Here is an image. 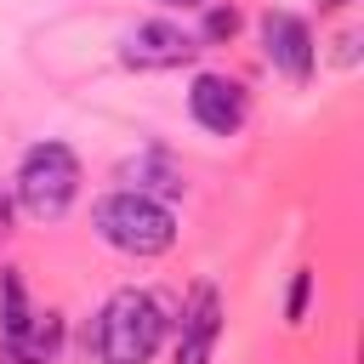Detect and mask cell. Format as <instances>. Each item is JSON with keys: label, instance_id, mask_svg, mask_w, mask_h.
Returning <instances> with one entry per match:
<instances>
[{"label": "cell", "instance_id": "1", "mask_svg": "<svg viewBox=\"0 0 364 364\" xmlns=\"http://www.w3.org/2000/svg\"><path fill=\"white\" fill-rule=\"evenodd\" d=\"M165 336V307L148 290H114L85 330V347H97L102 364H148Z\"/></svg>", "mask_w": 364, "mask_h": 364}, {"label": "cell", "instance_id": "2", "mask_svg": "<svg viewBox=\"0 0 364 364\" xmlns=\"http://www.w3.org/2000/svg\"><path fill=\"white\" fill-rule=\"evenodd\" d=\"M91 228H97L102 245H114L125 256H165L176 245V216L154 193H136V188H119V193L97 199Z\"/></svg>", "mask_w": 364, "mask_h": 364}, {"label": "cell", "instance_id": "3", "mask_svg": "<svg viewBox=\"0 0 364 364\" xmlns=\"http://www.w3.org/2000/svg\"><path fill=\"white\" fill-rule=\"evenodd\" d=\"M80 193V159L68 142H34L17 165V205L34 222H57Z\"/></svg>", "mask_w": 364, "mask_h": 364}, {"label": "cell", "instance_id": "4", "mask_svg": "<svg viewBox=\"0 0 364 364\" xmlns=\"http://www.w3.org/2000/svg\"><path fill=\"white\" fill-rule=\"evenodd\" d=\"M131 68H182L199 57V40L182 34L176 23H136L125 34V51H119Z\"/></svg>", "mask_w": 364, "mask_h": 364}, {"label": "cell", "instance_id": "5", "mask_svg": "<svg viewBox=\"0 0 364 364\" xmlns=\"http://www.w3.org/2000/svg\"><path fill=\"white\" fill-rule=\"evenodd\" d=\"M262 51H267V63L279 68V74H290V80H307L313 74V34H307V23L296 17V11H267L262 17Z\"/></svg>", "mask_w": 364, "mask_h": 364}, {"label": "cell", "instance_id": "6", "mask_svg": "<svg viewBox=\"0 0 364 364\" xmlns=\"http://www.w3.org/2000/svg\"><path fill=\"white\" fill-rule=\"evenodd\" d=\"M188 108H193V119H199L210 136H233V131L245 125V91H239L228 74H199V80L188 85Z\"/></svg>", "mask_w": 364, "mask_h": 364}, {"label": "cell", "instance_id": "7", "mask_svg": "<svg viewBox=\"0 0 364 364\" xmlns=\"http://www.w3.org/2000/svg\"><path fill=\"white\" fill-rule=\"evenodd\" d=\"M216 336H222V301L210 284L193 290L188 313H182V336H176V364H210L216 353Z\"/></svg>", "mask_w": 364, "mask_h": 364}, {"label": "cell", "instance_id": "8", "mask_svg": "<svg viewBox=\"0 0 364 364\" xmlns=\"http://www.w3.org/2000/svg\"><path fill=\"white\" fill-rule=\"evenodd\" d=\"M63 347V313H34L23 336L6 347V364H51Z\"/></svg>", "mask_w": 364, "mask_h": 364}, {"label": "cell", "instance_id": "9", "mask_svg": "<svg viewBox=\"0 0 364 364\" xmlns=\"http://www.w3.org/2000/svg\"><path fill=\"white\" fill-rule=\"evenodd\" d=\"M0 296H6V307H0V341L11 347V341L23 336V324L34 318V313H28V301H23V279H17V267H6V273H0Z\"/></svg>", "mask_w": 364, "mask_h": 364}, {"label": "cell", "instance_id": "10", "mask_svg": "<svg viewBox=\"0 0 364 364\" xmlns=\"http://www.w3.org/2000/svg\"><path fill=\"white\" fill-rule=\"evenodd\" d=\"M131 176H136V193H148V188H159V193H171V199L182 193V176H176L165 159H136Z\"/></svg>", "mask_w": 364, "mask_h": 364}, {"label": "cell", "instance_id": "11", "mask_svg": "<svg viewBox=\"0 0 364 364\" xmlns=\"http://www.w3.org/2000/svg\"><path fill=\"white\" fill-rule=\"evenodd\" d=\"M307 296H313V273L301 267V273L290 279V301H284V318H290V324H301V313H307Z\"/></svg>", "mask_w": 364, "mask_h": 364}, {"label": "cell", "instance_id": "12", "mask_svg": "<svg viewBox=\"0 0 364 364\" xmlns=\"http://www.w3.org/2000/svg\"><path fill=\"white\" fill-rule=\"evenodd\" d=\"M233 34H239V11L233 6H216L205 17V40H233Z\"/></svg>", "mask_w": 364, "mask_h": 364}, {"label": "cell", "instance_id": "13", "mask_svg": "<svg viewBox=\"0 0 364 364\" xmlns=\"http://www.w3.org/2000/svg\"><path fill=\"white\" fill-rule=\"evenodd\" d=\"M159 6H205V0H159Z\"/></svg>", "mask_w": 364, "mask_h": 364}, {"label": "cell", "instance_id": "14", "mask_svg": "<svg viewBox=\"0 0 364 364\" xmlns=\"http://www.w3.org/2000/svg\"><path fill=\"white\" fill-rule=\"evenodd\" d=\"M318 6H324V11H336V6H347V0H318Z\"/></svg>", "mask_w": 364, "mask_h": 364}, {"label": "cell", "instance_id": "15", "mask_svg": "<svg viewBox=\"0 0 364 364\" xmlns=\"http://www.w3.org/2000/svg\"><path fill=\"white\" fill-rule=\"evenodd\" d=\"M6 216H11V210H6V199H0V228H6Z\"/></svg>", "mask_w": 364, "mask_h": 364}]
</instances>
